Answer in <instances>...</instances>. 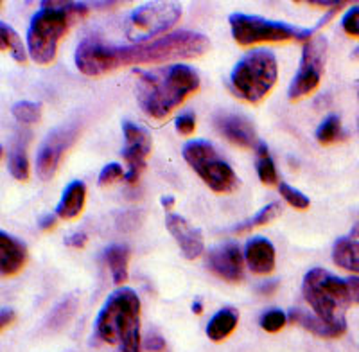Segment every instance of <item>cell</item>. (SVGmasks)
<instances>
[{
  "label": "cell",
  "instance_id": "cell-17",
  "mask_svg": "<svg viewBox=\"0 0 359 352\" xmlns=\"http://www.w3.org/2000/svg\"><path fill=\"white\" fill-rule=\"evenodd\" d=\"M245 259L253 273H271L275 270V246L264 238L250 239L246 245Z\"/></svg>",
  "mask_w": 359,
  "mask_h": 352
},
{
  "label": "cell",
  "instance_id": "cell-43",
  "mask_svg": "<svg viewBox=\"0 0 359 352\" xmlns=\"http://www.w3.org/2000/svg\"><path fill=\"white\" fill-rule=\"evenodd\" d=\"M94 8H104V9H110V8H115V6H118V2H94Z\"/></svg>",
  "mask_w": 359,
  "mask_h": 352
},
{
  "label": "cell",
  "instance_id": "cell-29",
  "mask_svg": "<svg viewBox=\"0 0 359 352\" xmlns=\"http://www.w3.org/2000/svg\"><path fill=\"white\" fill-rule=\"evenodd\" d=\"M13 115L15 119L22 124H34L40 121L41 117V104L40 102L31 101H20L13 107Z\"/></svg>",
  "mask_w": 359,
  "mask_h": 352
},
{
  "label": "cell",
  "instance_id": "cell-2",
  "mask_svg": "<svg viewBox=\"0 0 359 352\" xmlns=\"http://www.w3.org/2000/svg\"><path fill=\"white\" fill-rule=\"evenodd\" d=\"M137 101L144 114L162 121L200 88V76L187 65L137 72Z\"/></svg>",
  "mask_w": 359,
  "mask_h": 352
},
{
  "label": "cell",
  "instance_id": "cell-18",
  "mask_svg": "<svg viewBox=\"0 0 359 352\" xmlns=\"http://www.w3.org/2000/svg\"><path fill=\"white\" fill-rule=\"evenodd\" d=\"M86 187L83 182L76 180L67 185L63 196L56 207V216L62 219H76L85 207Z\"/></svg>",
  "mask_w": 359,
  "mask_h": 352
},
{
  "label": "cell",
  "instance_id": "cell-41",
  "mask_svg": "<svg viewBox=\"0 0 359 352\" xmlns=\"http://www.w3.org/2000/svg\"><path fill=\"white\" fill-rule=\"evenodd\" d=\"M277 287H278L277 280H269V283H264L259 286V293H261V295H266V297L273 295L275 291H277Z\"/></svg>",
  "mask_w": 359,
  "mask_h": 352
},
{
  "label": "cell",
  "instance_id": "cell-15",
  "mask_svg": "<svg viewBox=\"0 0 359 352\" xmlns=\"http://www.w3.org/2000/svg\"><path fill=\"white\" fill-rule=\"evenodd\" d=\"M165 226H168L172 238L176 239L185 257H200L201 252H203V236H201L200 230L194 229L185 217L171 212L165 216Z\"/></svg>",
  "mask_w": 359,
  "mask_h": 352
},
{
  "label": "cell",
  "instance_id": "cell-8",
  "mask_svg": "<svg viewBox=\"0 0 359 352\" xmlns=\"http://www.w3.org/2000/svg\"><path fill=\"white\" fill-rule=\"evenodd\" d=\"M184 158L214 193H233L239 187V178L233 169L207 140H191L185 144Z\"/></svg>",
  "mask_w": 359,
  "mask_h": 352
},
{
  "label": "cell",
  "instance_id": "cell-44",
  "mask_svg": "<svg viewBox=\"0 0 359 352\" xmlns=\"http://www.w3.org/2000/svg\"><path fill=\"white\" fill-rule=\"evenodd\" d=\"M192 313H194V315H201V313H203V306H201V302L192 304Z\"/></svg>",
  "mask_w": 359,
  "mask_h": 352
},
{
  "label": "cell",
  "instance_id": "cell-24",
  "mask_svg": "<svg viewBox=\"0 0 359 352\" xmlns=\"http://www.w3.org/2000/svg\"><path fill=\"white\" fill-rule=\"evenodd\" d=\"M8 168L15 180L18 182L29 180V160H27V155H25V146L20 142V140L13 144L11 149H9Z\"/></svg>",
  "mask_w": 359,
  "mask_h": 352
},
{
  "label": "cell",
  "instance_id": "cell-26",
  "mask_svg": "<svg viewBox=\"0 0 359 352\" xmlns=\"http://www.w3.org/2000/svg\"><path fill=\"white\" fill-rule=\"evenodd\" d=\"M278 212H280V205L277 203V201H273V203L266 205L264 209L259 210L255 216L252 217V219H248V222L241 223V225H237L236 229H233V232L236 233H243V232H248V230L255 229V226H262V225H268L269 222H273L275 217L278 216Z\"/></svg>",
  "mask_w": 359,
  "mask_h": 352
},
{
  "label": "cell",
  "instance_id": "cell-37",
  "mask_svg": "<svg viewBox=\"0 0 359 352\" xmlns=\"http://www.w3.org/2000/svg\"><path fill=\"white\" fill-rule=\"evenodd\" d=\"M309 6H314V8H331V9H341L347 6V2H338V0H332V2H329V0H311Z\"/></svg>",
  "mask_w": 359,
  "mask_h": 352
},
{
  "label": "cell",
  "instance_id": "cell-46",
  "mask_svg": "<svg viewBox=\"0 0 359 352\" xmlns=\"http://www.w3.org/2000/svg\"><path fill=\"white\" fill-rule=\"evenodd\" d=\"M352 56H354V57H355V60H359V47H358V49H355V50H354V54H352Z\"/></svg>",
  "mask_w": 359,
  "mask_h": 352
},
{
  "label": "cell",
  "instance_id": "cell-21",
  "mask_svg": "<svg viewBox=\"0 0 359 352\" xmlns=\"http://www.w3.org/2000/svg\"><path fill=\"white\" fill-rule=\"evenodd\" d=\"M287 320H290L291 324L300 325L306 331L313 332L318 338H338V336H341L338 331L329 327L322 318H318L316 315H307V313L300 311V309H291L290 315H287Z\"/></svg>",
  "mask_w": 359,
  "mask_h": 352
},
{
  "label": "cell",
  "instance_id": "cell-6",
  "mask_svg": "<svg viewBox=\"0 0 359 352\" xmlns=\"http://www.w3.org/2000/svg\"><path fill=\"white\" fill-rule=\"evenodd\" d=\"M277 57L271 50L255 49L237 62L230 74V86L246 102L257 104L277 83Z\"/></svg>",
  "mask_w": 359,
  "mask_h": 352
},
{
  "label": "cell",
  "instance_id": "cell-19",
  "mask_svg": "<svg viewBox=\"0 0 359 352\" xmlns=\"http://www.w3.org/2000/svg\"><path fill=\"white\" fill-rule=\"evenodd\" d=\"M237 324H239V313L232 307H223L216 315L210 318L207 325V336L208 340L212 341H223L226 340L233 331H236Z\"/></svg>",
  "mask_w": 359,
  "mask_h": 352
},
{
  "label": "cell",
  "instance_id": "cell-39",
  "mask_svg": "<svg viewBox=\"0 0 359 352\" xmlns=\"http://www.w3.org/2000/svg\"><path fill=\"white\" fill-rule=\"evenodd\" d=\"M347 284H348V291H351L352 302L359 304V277H348Z\"/></svg>",
  "mask_w": 359,
  "mask_h": 352
},
{
  "label": "cell",
  "instance_id": "cell-35",
  "mask_svg": "<svg viewBox=\"0 0 359 352\" xmlns=\"http://www.w3.org/2000/svg\"><path fill=\"white\" fill-rule=\"evenodd\" d=\"M146 348L149 352H163L165 351V340L158 334H149L146 340Z\"/></svg>",
  "mask_w": 359,
  "mask_h": 352
},
{
  "label": "cell",
  "instance_id": "cell-40",
  "mask_svg": "<svg viewBox=\"0 0 359 352\" xmlns=\"http://www.w3.org/2000/svg\"><path fill=\"white\" fill-rule=\"evenodd\" d=\"M56 217H57L56 212H54V214H45V216L40 219V223H38V225H40L41 230L54 229V225H56Z\"/></svg>",
  "mask_w": 359,
  "mask_h": 352
},
{
  "label": "cell",
  "instance_id": "cell-13",
  "mask_svg": "<svg viewBox=\"0 0 359 352\" xmlns=\"http://www.w3.org/2000/svg\"><path fill=\"white\" fill-rule=\"evenodd\" d=\"M214 123H216V128L221 135L239 148L257 151V148L261 146V140L255 135V130L243 115L223 111V114L216 115Z\"/></svg>",
  "mask_w": 359,
  "mask_h": 352
},
{
  "label": "cell",
  "instance_id": "cell-28",
  "mask_svg": "<svg viewBox=\"0 0 359 352\" xmlns=\"http://www.w3.org/2000/svg\"><path fill=\"white\" fill-rule=\"evenodd\" d=\"M76 309H78V299H76V297H69V299H65L63 302L57 304L49 316V327H63V325L72 318Z\"/></svg>",
  "mask_w": 359,
  "mask_h": 352
},
{
  "label": "cell",
  "instance_id": "cell-32",
  "mask_svg": "<svg viewBox=\"0 0 359 352\" xmlns=\"http://www.w3.org/2000/svg\"><path fill=\"white\" fill-rule=\"evenodd\" d=\"M121 178H126V172H124L123 165L117 164V162H111V164L104 165L102 171L99 172V185L114 184L115 180H121Z\"/></svg>",
  "mask_w": 359,
  "mask_h": 352
},
{
  "label": "cell",
  "instance_id": "cell-5",
  "mask_svg": "<svg viewBox=\"0 0 359 352\" xmlns=\"http://www.w3.org/2000/svg\"><path fill=\"white\" fill-rule=\"evenodd\" d=\"M302 293L311 309L329 327L338 331L339 334L347 331L345 315L352 304L347 280H341L322 268H314L304 277Z\"/></svg>",
  "mask_w": 359,
  "mask_h": 352
},
{
  "label": "cell",
  "instance_id": "cell-3",
  "mask_svg": "<svg viewBox=\"0 0 359 352\" xmlns=\"http://www.w3.org/2000/svg\"><path fill=\"white\" fill-rule=\"evenodd\" d=\"M88 13L83 2H41L27 29V53L33 62L49 65L56 56L57 43L69 31L74 18H81Z\"/></svg>",
  "mask_w": 359,
  "mask_h": 352
},
{
  "label": "cell",
  "instance_id": "cell-34",
  "mask_svg": "<svg viewBox=\"0 0 359 352\" xmlns=\"http://www.w3.org/2000/svg\"><path fill=\"white\" fill-rule=\"evenodd\" d=\"M196 130V117L192 114H184L180 115L178 119H176V131H178L180 135H192Z\"/></svg>",
  "mask_w": 359,
  "mask_h": 352
},
{
  "label": "cell",
  "instance_id": "cell-22",
  "mask_svg": "<svg viewBox=\"0 0 359 352\" xmlns=\"http://www.w3.org/2000/svg\"><path fill=\"white\" fill-rule=\"evenodd\" d=\"M108 266L111 270L115 284H124L128 280V261H130V250L128 246L123 245H111L104 254Z\"/></svg>",
  "mask_w": 359,
  "mask_h": 352
},
{
  "label": "cell",
  "instance_id": "cell-4",
  "mask_svg": "<svg viewBox=\"0 0 359 352\" xmlns=\"http://www.w3.org/2000/svg\"><path fill=\"white\" fill-rule=\"evenodd\" d=\"M102 341L118 345L123 352H140V299L130 287L114 291L95 320Z\"/></svg>",
  "mask_w": 359,
  "mask_h": 352
},
{
  "label": "cell",
  "instance_id": "cell-1",
  "mask_svg": "<svg viewBox=\"0 0 359 352\" xmlns=\"http://www.w3.org/2000/svg\"><path fill=\"white\" fill-rule=\"evenodd\" d=\"M210 47L208 38L192 31H176L156 40L140 41L133 46H108L101 38L88 36L76 49V67L85 76H102L128 65H147L171 60L198 57Z\"/></svg>",
  "mask_w": 359,
  "mask_h": 352
},
{
  "label": "cell",
  "instance_id": "cell-9",
  "mask_svg": "<svg viewBox=\"0 0 359 352\" xmlns=\"http://www.w3.org/2000/svg\"><path fill=\"white\" fill-rule=\"evenodd\" d=\"M182 17V6L175 2H153L135 9L128 18L126 34L135 43L156 40Z\"/></svg>",
  "mask_w": 359,
  "mask_h": 352
},
{
  "label": "cell",
  "instance_id": "cell-27",
  "mask_svg": "<svg viewBox=\"0 0 359 352\" xmlns=\"http://www.w3.org/2000/svg\"><path fill=\"white\" fill-rule=\"evenodd\" d=\"M341 137V121H339L338 115H329V117L320 124L318 130H316V140H318L320 144H323V146L336 142V140H339Z\"/></svg>",
  "mask_w": 359,
  "mask_h": 352
},
{
  "label": "cell",
  "instance_id": "cell-36",
  "mask_svg": "<svg viewBox=\"0 0 359 352\" xmlns=\"http://www.w3.org/2000/svg\"><path fill=\"white\" fill-rule=\"evenodd\" d=\"M88 243V236L85 232H74L65 239V245L70 248H83Z\"/></svg>",
  "mask_w": 359,
  "mask_h": 352
},
{
  "label": "cell",
  "instance_id": "cell-14",
  "mask_svg": "<svg viewBox=\"0 0 359 352\" xmlns=\"http://www.w3.org/2000/svg\"><path fill=\"white\" fill-rule=\"evenodd\" d=\"M208 268L226 283H239L245 275L243 271V254L239 246L226 243L214 248L207 259Z\"/></svg>",
  "mask_w": 359,
  "mask_h": 352
},
{
  "label": "cell",
  "instance_id": "cell-33",
  "mask_svg": "<svg viewBox=\"0 0 359 352\" xmlns=\"http://www.w3.org/2000/svg\"><path fill=\"white\" fill-rule=\"evenodd\" d=\"M343 31L351 36H359V6L348 9L347 15L341 20Z\"/></svg>",
  "mask_w": 359,
  "mask_h": 352
},
{
  "label": "cell",
  "instance_id": "cell-23",
  "mask_svg": "<svg viewBox=\"0 0 359 352\" xmlns=\"http://www.w3.org/2000/svg\"><path fill=\"white\" fill-rule=\"evenodd\" d=\"M0 41H2V50H9V54H11L15 62L25 63V60H27V50H25L24 43H22V38L6 22L0 24Z\"/></svg>",
  "mask_w": 359,
  "mask_h": 352
},
{
  "label": "cell",
  "instance_id": "cell-31",
  "mask_svg": "<svg viewBox=\"0 0 359 352\" xmlns=\"http://www.w3.org/2000/svg\"><path fill=\"white\" fill-rule=\"evenodd\" d=\"M287 322V316L284 315V311L280 309H271V311L264 313L261 316V327L264 329L266 332H278L284 329Z\"/></svg>",
  "mask_w": 359,
  "mask_h": 352
},
{
  "label": "cell",
  "instance_id": "cell-12",
  "mask_svg": "<svg viewBox=\"0 0 359 352\" xmlns=\"http://www.w3.org/2000/svg\"><path fill=\"white\" fill-rule=\"evenodd\" d=\"M124 131V144L123 156L128 164V172H126V182L130 185H135L139 182L140 175L146 169V158L149 156L153 148L151 137L144 128L137 126L133 123H124L123 124Z\"/></svg>",
  "mask_w": 359,
  "mask_h": 352
},
{
  "label": "cell",
  "instance_id": "cell-45",
  "mask_svg": "<svg viewBox=\"0 0 359 352\" xmlns=\"http://www.w3.org/2000/svg\"><path fill=\"white\" fill-rule=\"evenodd\" d=\"M351 238H352V239H359V222L355 223V225H354V229H352V232H351Z\"/></svg>",
  "mask_w": 359,
  "mask_h": 352
},
{
  "label": "cell",
  "instance_id": "cell-25",
  "mask_svg": "<svg viewBox=\"0 0 359 352\" xmlns=\"http://www.w3.org/2000/svg\"><path fill=\"white\" fill-rule=\"evenodd\" d=\"M257 175L262 184L266 185H275L278 182L275 162L269 156L268 146L264 142H261V146L257 148Z\"/></svg>",
  "mask_w": 359,
  "mask_h": 352
},
{
  "label": "cell",
  "instance_id": "cell-30",
  "mask_svg": "<svg viewBox=\"0 0 359 352\" xmlns=\"http://www.w3.org/2000/svg\"><path fill=\"white\" fill-rule=\"evenodd\" d=\"M278 193H280V196L284 198V200H286L291 207H294V209H298V210H306L307 207L311 205L309 198H307L306 194L300 193V191H297V189H293L291 185L284 184V182H280V184H278Z\"/></svg>",
  "mask_w": 359,
  "mask_h": 352
},
{
  "label": "cell",
  "instance_id": "cell-20",
  "mask_svg": "<svg viewBox=\"0 0 359 352\" xmlns=\"http://www.w3.org/2000/svg\"><path fill=\"white\" fill-rule=\"evenodd\" d=\"M332 261L339 268L359 273V241L352 238H339L332 248Z\"/></svg>",
  "mask_w": 359,
  "mask_h": 352
},
{
  "label": "cell",
  "instance_id": "cell-42",
  "mask_svg": "<svg viewBox=\"0 0 359 352\" xmlns=\"http://www.w3.org/2000/svg\"><path fill=\"white\" fill-rule=\"evenodd\" d=\"M160 203H162V207L165 210H168V212H171L172 207H175V198H172V196H163L162 200H160Z\"/></svg>",
  "mask_w": 359,
  "mask_h": 352
},
{
  "label": "cell",
  "instance_id": "cell-7",
  "mask_svg": "<svg viewBox=\"0 0 359 352\" xmlns=\"http://www.w3.org/2000/svg\"><path fill=\"white\" fill-rule=\"evenodd\" d=\"M232 36L236 43L243 47L253 43H264V41H309L316 29H300L286 22H275L268 18L245 15V13H233L229 18Z\"/></svg>",
  "mask_w": 359,
  "mask_h": 352
},
{
  "label": "cell",
  "instance_id": "cell-11",
  "mask_svg": "<svg viewBox=\"0 0 359 352\" xmlns=\"http://www.w3.org/2000/svg\"><path fill=\"white\" fill-rule=\"evenodd\" d=\"M76 137H78V128L63 126L54 130L45 139V142L41 144V148L36 156V175L40 176V180L47 182L53 178L57 165L62 162L63 155L72 146Z\"/></svg>",
  "mask_w": 359,
  "mask_h": 352
},
{
  "label": "cell",
  "instance_id": "cell-16",
  "mask_svg": "<svg viewBox=\"0 0 359 352\" xmlns=\"http://www.w3.org/2000/svg\"><path fill=\"white\" fill-rule=\"evenodd\" d=\"M27 246L8 232H0V271L4 277H13L24 268Z\"/></svg>",
  "mask_w": 359,
  "mask_h": 352
},
{
  "label": "cell",
  "instance_id": "cell-10",
  "mask_svg": "<svg viewBox=\"0 0 359 352\" xmlns=\"http://www.w3.org/2000/svg\"><path fill=\"white\" fill-rule=\"evenodd\" d=\"M325 54L327 40L323 36H313L304 43L300 67H298L297 76L291 81L290 92H287L291 101L302 99L304 95L311 94L320 85L323 65H325Z\"/></svg>",
  "mask_w": 359,
  "mask_h": 352
},
{
  "label": "cell",
  "instance_id": "cell-38",
  "mask_svg": "<svg viewBox=\"0 0 359 352\" xmlns=\"http://www.w3.org/2000/svg\"><path fill=\"white\" fill-rule=\"evenodd\" d=\"M15 320H17V315H15L13 309H2V313H0V327H2V331L15 324Z\"/></svg>",
  "mask_w": 359,
  "mask_h": 352
}]
</instances>
